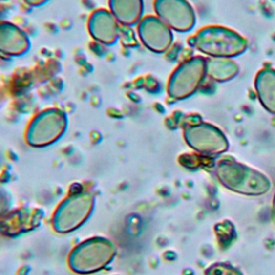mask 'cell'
<instances>
[{"mask_svg":"<svg viewBox=\"0 0 275 275\" xmlns=\"http://www.w3.org/2000/svg\"><path fill=\"white\" fill-rule=\"evenodd\" d=\"M255 88L261 105L275 113V70L265 68L257 73Z\"/></svg>","mask_w":275,"mask_h":275,"instance_id":"cell-2","label":"cell"},{"mask_svg":"<svg viewBox=\"0 0 275 275\" xmlns=\"http://www.w3.org/2000/svg\"><path fill=\"white\" fill-rule=\"evenodd\" d=\"M196 39L199 51L217 58L235 57L247 48V41L243 37L222 26L204 27Z\"/></svg>","mask_w":275,"mask_h":275,"instance_id":"cell-1","label":"cell"},{"mask_svg":"<svg viewBox=\"0 0 275 275\" xmlns=\"http://www.w3.org/2000/svg\"><path fill=\"white\" fill-rule=\"evenodd\" d=\"M239 71V66L228 58L208 59L207 61V75L213 80L228 81L233 79Z\"/></svg>","mask_w":275,"mask_h":275,"instance_id":"cell-3","label":"cell"}]
</instances>
